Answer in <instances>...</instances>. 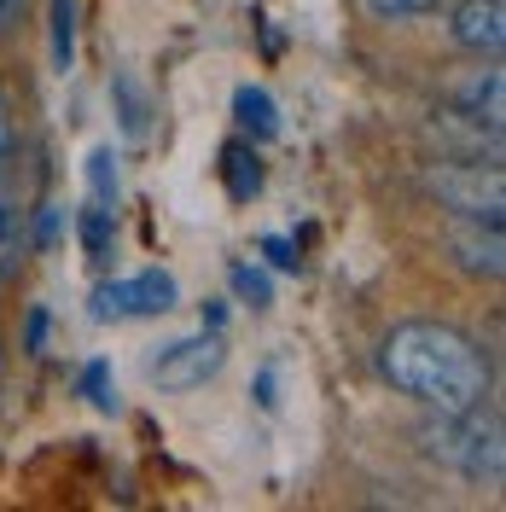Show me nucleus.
<instances>
[{
	"instance_id": "obj_1",
	"label": "nucleus",
	"mask_w": 506,
	"mask_h": 512,
	"mask_svg": "<svg viewBox=\"0 0 506 512\" xmlns=\"http://www.w3.org/2000/svg\"><path fill=\"white\" fill-rule=\"evenodd\" d=\"M384 379L402 396H413L431 414H454V408H477L495 384V367L472 332L448 326V320H402L390 326L379 350Z\"/></svg>"
},
{
	"instance_id": "obj_6",
	"label": "nucleus",
	"mask_w": 506,
	"mask_h": 512,
	"mask_svg": "<svg viewBox=\"0 0 506 512\" xmlns=\"http://www.w3.org/2000/svg\"><path fill=\"white\" fill-rule=\"evenodd\" d=\"M425 134L437 140V158H483V163H501V128L483 123V117H472V111H460V105H437Z\"/></svg>"
},
{
	"instance_id": "obj_9",
	"label": "nucleus",
	"mask_w": 506,
	"mask_h": 512,
	"mask_svg": "<svg viewBox=\"0 0 506 512\" xmlns=\"http://www.w3.org/2000/svg\"><path fill=\"white\" fill-rule=\"evenodd\" d=\"M501 94H506L501 59H489V70H472V76H466L460 88H448V105H460V111H472V117H483V123L501 128V117H506Z\"/></svg>"
},
{
	"instance_id": "obj_15",
	"label": "nucleus",
	"mask_w": 506,
	"mask_h": 512,
	"mask_svg": "<svg viewBox=\"0 0 506 512\" xmlns=\"http://www.w3.org/2000/svg\"><path fill=\"white\" fill-rule=\"evenodd\" d=\"M111 233H117V222H111V210H105V204L82 210V245H88V256L111 251Z\"/></svg>"
},
{
	"instance_id": "obj_19",
	"label": "nucleus",
	"mask_w": 506,
	"mask_h": 512,
	"mask_svg": "<svg viewBox=\"0 0 506 512\" xmlns=\"http://www.w3.org/2000/svg\"><path fill=\"white\" fill-rule=\"evenodd\" d=\"M12 210H18V198H12V158H6V163H0V227L18 222Z\"/></svg>"
},
{
	"instance_id": "obj_18",
	"label": "nucleus",
	"mask_w": 506,
	"mask_h": 512,
	"mask_svg": "<svg viewBox=\"0 0 506 512\" xmlns=\"http://www.w3.org/2000/svg\"><path fill=\"white\" fill-rule=\"evenodd\" d=\"M233 291H239L251 309H268V303H274V291H268V274H262V268H251V262H239V268H233Z\"/></svg>"
},
{
	"instance_id": "obj_11",
	"label": "nucleus",
	"mask_w": 506,
	"mask_h": 512,
	"mask_svg": "<svg viewBox=\"0 0 506 512\" xmlns=\"http://www.w3.org/2000/svg\"><path fill=\"white\" fill-rule=\"evenodd\" d=\"M111 99H117V123H123L128 140H146V128H152V105H146V88H140V76H111Z\"/></svg>"
},
{
	"instance_id": "obj_10",
	"label": "nucleus",
	"mask_w": 506,
	"mask_h": 512,
	"mask_svg": "<svg viewBox=\"0 0 506 512\" xmlns=\"http://www.w3.org/2000/svg\"><path fill=\"white\" fill-rule=\"evenodd\" d=\"M222 187L233 204H251L262 192V158H256L251 140H227L222 146Z\"/></svg>"
},
{
	"instance_id": "obj_12",
	"label": "nucleus",
	"mask_w": 506,
	"mask_h": 512,
	"mask_svg": "<svg viewBox=\"0 0 506 512\" xmlns=\"http://www.w3.org/2000/svg\"><path fill=\"white\" fill-rule=\"evenodd\" d=\"M233 117H239V128L251 134V140H274L280 134V111H274V99H268V88H239L233 94Z\"/></svg>"
},
{
	"instance_id": "obj_13",
	"label": "nucleus",
	"mask_w": 506,
	"mask_h": 512,
	"mask_svg": "<svg viewBox=\"0 0 506 512\" xmlns=\"http://www.w3.org/2000/svg\"><path fill=\"white\" fill-rule=\"evenodd\" d=\"M88 187H94V204H117V152L111 146H99V152H88Z\"/></svg>"
},
{
	"instance_id": "obj_5",
	"label": "nucleus",
	"mask_w": 506,
	"mask_h": 512,
	"mask_svg": "<svg viewBox=\"0 0 506 512\" xmlns=\"http://www.w3.org/2000/svg\"><path fill=\"white\" fill-rule=\"evenodd\" d=\"M222 338L216 332H198V338H181V344H169V350L152 361V384L158 390H198V384H210L222 373Z\"/></svg>"
},
{
	"instance_id": "obj_22",
	"label": "nucleus",
	"mask_w": 506,
	"mask_h": 512,
	"mask_svg": "<svg viewBox=\"0 0 506 512\" xmlns=\"http://www.w3.org/2000/svg\"><path fill=\"white\" fill-rule=\"evenodd\" d=\"M12 146H18V134H12V117H6V99H0V163L12 158Z\"/></svg>"
},
{
	"instance_id": "obj_8",
	"label": "nucleus",
	"mask_w": 506,
	"mask_h": 512,
	"mask_svg": "<svg viewBox=\"0 0 506 512\" xmlns=\"http://www.w3.org/2000/svg\"><path fill=\"white\" fill-rule=\"evenodd\" d=\"M448 251L460 256V268H466V274H483V280H501V274H506L501 222H466V216H454Z\"/></svg>"
},
{
	"instance_id": "obj_21",
	"label": "nucleus",
	"mask_w": 506,
	"mask_h": 512,
	"mask_svg": "<svg viewBox=\"0 0 506 512\" xmlns=\"http://www.w3.org/2000/svg\"><path fill=\"white\" fill-rule=\"evenodd\" d=\"M47 344V309H30V326H24V350H41Z\"/></svg>"
},
{
	"instance_id": "obj_17",
	"label": "nucleus",
	"mask_w": 506,
	"mask_h": 512,
	"mask_svg": "<svg viewBox=\"0 0 506 512\" xmlns=\"http://www.w3.org/2000/svg\"><path fill=\"white\" fill-rule=\"evenodd\" d=\"M373 18H384V24H402V18H425V12H437L443 0H361Z\"/></svg>"
},
{
	"instance_id": "obj_23",
	"label": "nucleus",
	"mask_w": 506,
	"mask_h": 512,
	"mask_svg": "<svg viewBox=\"0 0 506 512\" xmlns=\"http://www.w3.org/2000/svg\"><path fill=\"white\" fill-rule=\"evenodd\" d=\"M35 239H41V245H53V239H59V210H53V204L41 210V233H35Z\"/></svg>"
},
{
	"instance_id": "obj_2",
	"label": "nucleus",
	"mask_w": 506,
	"mask_h": 512,
	"mask_svg": "<svg viewBox=\"0 0 506 512\" xmlns=\"http://www.w3.org/2000/svg\"><path fill=\"white\" fill-rule=\"evenodd\" d=\"M419 443L431 460L454 466L460 478L472 483H501L506 478V431L495 408H454V414H437L419 425Z\"/></svg>"
},
{
	"instance_id": "obj_20",
	"label": "nucleus",
	"mask_w": 506,
	"mask_h": 512,
	"mask_svg": "<svg viewBox=\"0 0 506 512\" xmlns=\"http://www.w3.org/2000/svg\"><path fill=\"white\" fill-rule=\"evenodd\" d=\"M262 251H268V262H274V268H297V262H303L291 239H262Z\"/></svg>"
},
{
	"instance_id": "obj_14",
	"label": "nucleus",
	"mask_w": 506,
	"mask_h": 512,
	"mask_svg": "<svg viewBox=\"0 0 506 512\" xmlns=\"http://www.w3.org/2000/svg\"><path fill=\"white\" fill-rule=\"evenodd\" d=\"M76 59V0H53V64L70 70Z\"/></svg>"
},
{
	"instance_id": "obj_3",
	"label": "nucleus",
	"mask_w": 506,
	"mask_h": 512,
	"mask_svg": "<svg viewBox=\"0 0 506 512\" xmlns=\"http://www.w3.org/2000/svg\"><path fill=\"white\" fill-rule=\"evenodd\" d=\"M425 187L437 192L448 216H466V222H501L506 210V175L501 163H483V158H437Z\"/></svg>"
},
{
	"instance_id": "obj_24",
	"label": "nucleus",
	"mask_w": 506,
	"mask_h": 512,
	"mask_svg": "<svg viewBox=\"0 0 506 512\" xmlns=\"http://www.w3.org/2000/svg\"><path fill=\"white\" fill-rule=\"evenodd\" d=\"M18 12H24V0H0V30H12V24H18Z\"/></svg>"
},
{
	"instance_id": "obj_4",
	"label": "nucleus",
	"mask_w": 506,
	"mask_h": 512,
	"mask_svg": "<svg viewBox=\"0 0 506 512\" xmlns=\"http://www.w3.org/2000/svg\"><path fill=\"white\" fill-rule=\"evenodd\" d=\"M175 303H181V286H175V274H163V268H146V274H134V280H111V286L94 291V315L99 320L169 315Z\"/></svg>"
},
{
	"instance_id": "obj_7",
	"label": "nucleus",
	"mask_w": 506,
	"mask_h": 512,
	"mask_svg": "<svg viewBox=\"0 0 506 512\" xmlns=\"http://www.w3.org/2000/svg\"><path fill=\"white\" fill-rule=\"evenodd\" d=\"M448 35L454 47H466L477 59H501L506 47V0H460L448 12Z\"/></svg>"
},
{
	"instance_id": "obj_16",
	"label": "nucleus",
	"mask_w": 506,
	"mask_h": 512,
	"mask_svg": "<svg viewBox=\"0 0 506 512\" xmlns=\"http://www.w3.org/2000/svg\"><path fill=\"white\" fill-rule=\"evenodd\" d=\"M82 396H88L94 408H105V414L117 408V384H111V367H105V361H88V367H82Z\"/></svg>"
}]
</instances>
